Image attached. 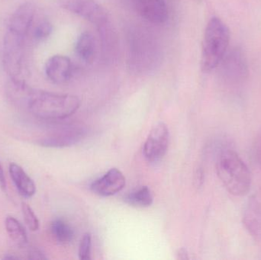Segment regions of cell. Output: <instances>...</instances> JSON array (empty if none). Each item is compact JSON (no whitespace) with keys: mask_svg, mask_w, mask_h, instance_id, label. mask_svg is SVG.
I'll list each match as a JSON object with an SVG mask.
<instances>
[{"mask_svg":"<svg viewBox=\"0 0 261 260\" xmlns=\"http://www.w3.org/2000/svg\"><path fill=\"white\" fill-rule=\"evenodd\" d=\"M25 104L31 114L37 119L58 121L74 114L81 105V99L74 95L31 89Z\"/></svg>","mask_w":261,"mask_h":260,"instance_id":"6da1fadb","label":"cell"},{"mask_svg":"<svg viewBox=\"0 0 261 260\" xmlns=\"http://www.w3.org/2000/svg\"><path fill=\"white\" fill-rule=\"evenodd\" d=\"M230 31L217 17H213L205 27L202 41L201 69L210 73L222 62L229 45Z\"/></svg>","mask_w":261,"mask_h":260,"instance_id":"7a4b0ae2","label":"cell"},{"mask_svg":"<svg viewBox=\"0 0 261 260\" xmlns=\"http://www.w3.org/2000/svg\"><path fill=\"white\" fill-rule=\"evenodd\" d=\"M217 172L221 181L231 195L242 196L249 192L251 174L237 153L231 150L223 151L218 160Z\"/></svg>","mask_w":261,"mask_h":260,"instance_id":"3957f363","label":"cell"},{"mask_svg":"<svg viewBox=\"0 0 261 260\" xmlns=\"http://www.w3.org/2000/svg\"><path fill=\"white\" fill-rule=\"evenodd\" d=\"M85 134L84 128L79 125H58L38 138L36 143L44 148H67L79 143Z\"/></svg>","mask_w":261,"mask_h":260,"instance_id":"277c9868","label":"cell"},{"mask_svg":"<svg viewBox=\"0 0 261 260\" xmlns=\"http://www.w3.org/2000/svg\"><path fill=\"white\" fill-rule=\"evenodd\" d=\"M60 6L98 27L106 25L108 15L105 9L95 0H58Z\"/></svg>","mask_w":261,"mask_h":260,"instance_id":"5b68a950","label":"cell"},{"mask_svg":"<svg viewBox=\"0 0 261 260\" xmlns=\"http://www.w3.org/2000/svg\"><path fill=\"white\" fill-rule=\"evenodd\" d=\"M24 41V38H20L10 32H6L3 50V63L11 79H21L18 76L21 72Z\"/></svg>","mask_w":261,"mask_h":260,"instance_id":"8992f818","label":"cell"},{"mask_svg":"<svg viewBox=\"0 0 261 260\" xmlns=\"http://www.w3.org/2000/svg\"><path fill=\"white\" fill-rule=\"evenodd\" d=\"M170 132L164 123H158L153 127L144 143L143 152L149 162L159 161L165 155L168 149Z\"/></svg>","mask_w":261,"mask_h":260,"instance_id":"52a82bcc","label":"cell"},{"mask_svg":"<svg viewBox=\"0 0 261 260\" xmlns=\"http://www.w3.org/2000/svg\"><path fill=\"white\" fill-rule=\"evenodd\" d=\"M36 6L32 1H26L20 5L9 19L7 32L24 38L35 18Z\"/></svg>","mask_w":261,"mask_h":260,"instance_id":"ba28073f","label":"cell"},{"mask_svg":"<svg viewBox=\"0 0 261 260\" xmlns=\"http://www.w3.org/2000/svg\"><path fill=\"white\" fill-rule=\"evenodd\" d=\"M46 76L55 84H64L73 77V65L68 56L56 54L50 56L44 67Z\"/></svg>","mask_w":261,"mask_h":260,"instance_id":"9c48e42d","label":"cell"},{"mask_svg":"<svg viewBox=\"0 0 261 260\" xmlns=\"http://www.w3.org/2000/svg\"><path fill=\"white\" fill-rule=\"evenodd\" d=\"M125 176L119 169L113 168L103 177L93 182L91 189L94 193L101 196H111L122 191L125 186Z\"/></svg>","mask_w":261,"mask_h":260,"instance_id":"30bf717a","label":"cell"},{"mask_svg":"<svg viewBox=\"0 0 261 260\" xmlns=\"http://www.w3.org/2000/svg\"><path fill=\"white\" fill-rule=\"evenodd\" d=\"M222 64L224 74L231 81L242 80L248 75V67L245 56L239 49H233L228 54L225 53Z\"/></svg>","mask_w":261,"mask_h":260,"instance_id":"8fae6325","label":"cell"},{"mask_svg":"<svg viewBox=\"0 0 261 260\" xmlns=\"http://www.w3.org/2000/svg\"><path fill=\"white\" fill-rule=\"evenodd\" d=\"M135 7L141 17L154 24H162L167 19L165 0H135Z\"/></svg>","mask_w":261,"mask_h":260,"instance_id":"7c38bea8","label":"cell"},{"mask_svg":"<svg viewBox=\"0 0 261 260\" xmlns=\"http://www.w3.org/2000/svg\"><path fill=\"white\" fill-rule=\"evenodd\" d=\"M11 179L20 195L24 198H31L36 193V185L21 166L15 163L9 166Z\"/></svg>","mask_w":261,"mask_h":260,"instance_id":"4fadbf2b","label":"cell"},{"mask_svg":"<svg viewBox=\"0 0 261 260\" xmlns=\"http://www.w3.org/2000/svg\"><path fill=\"white\" fill-rule=\"evenodd\" d=\"M244 222L247 229L254 237L261 233V208L255 198H250L245 209Z\"/></svg>","mask_w":261,"mask_h":260,"instance_id":"5bb4252c","label":"cell"},{"mask_svg":"<svg viewBox=\"0 0 261 260\" xmlns=\"http://www.w3.org/2000/svg\"><path fill=\"white\" fill-rule=\"evenodd\" d=\"M75 52L84 62L87 64L93 62L96 53V43L91 33L83 32L78 37L75 44Z\"/></svg>","mask_w":261,"mask_h":260,"instance_id":"9a60e30c","label":"cell"},{"mask_svg":"<svg viewBox=\"0 0 261 260\" xmlns=\"http://www.w3.org/2000/svg\"><path fill=\"white\" fill-rule=\"evenodd\" d=\"M5 227L9 238L18 247H24L29 242L27 232L19 221L12 216L6 217Z\"/></svg>","mask_w":261,"mask_h":260,"instance_id":"2e32d148","label":"cell"},{"mask_svg":"<svg viewBox=\"0 0 261 260\" xmlns=\"http://www.w3.org/2000/svg\"><path fill=\"white\" fill-rule=\"evenodd\" d=\"M50 232L55 241L62 245L70 244L74 238V232L71 226L62 219H55L52 221Z\"/></svg>","mask_w":261,"mask_h":260,"instance_id":"e0dca14e","label":"cell"},{"mask_svg":"<svg viewBox=\"0 0 261 260\" xmlns=\"http://www.w3.org/2000/svg\"><path fill=\"white\" fill-rule=\"evenodd\" d=\"M125 200L130 206H135V207L147 208L151 206L153 198L150 189L147 186H143V187L130 192Z\"/></svg>","mask_w":261,"mask_h":260,"instance_id":"ac0fdd59","label":"cell"},{"mask_svg":"<svg viewBox=\"0 0 261 260\" xmlns=\"http://www.w3.org/2000/svg\"><path fill=\"white\" fill-rule=\"evenodd\" d=\"M21 211L24 222L31 232H35L39 230L40 222L38 217L35 215V212L28 203L23 201L21 203Z\"/></svg>","mask_w":261,"mask_h":260,"instance_id":"d6986e66","label":"cell"},{"mask_svg":"<svg viewBox=\"0 0 261 260\" xmlns=\"http://www.w3.org/2000/svg\"><path fill=\"white\" fill-rule=\"evenodd\" d=\"M53 27L50 21L44 19L41 21L34 31V38L38 41H43L47 39L51 34Z\"/></svg>","mask_w":261,"mask_h":260,"instance_id":"ffe728a7","label":"cell"},{"mask_svg":"<svg viewBox=\"0 0 261 260\" xmlns=\"http://www.w3.org/2000/svg\"><path fill=\"white\" fill-rule=\"evenodd\" d=\"M92 237L90 233L85 234L79 247V257L81 260L91 259Z\"/></svg>","mask_w":261,"mask_h":260,"instance_id":"44dd1931","label":"cell"},{"mask_svg":"<svg viewBox=\"0 0 261 260\" xmlns=\"http://www.w3.org/2000/svg\"><path fill=\"white\" fill-rule=\"evenodd\" d=\"M28 259L30 260H43L47 259L45 253L37 248V247H31L29 249L27 253Z\"/></svg>","mask_w":261,"mask_h":260,"instance_id":"7402d4cb","label":"cell"},{"mask_svg":"<svg viewBox=\"0 0 261 260\" xmlns=\"http://www.w3.org/2000/svg\"><path fill=\"white\" fill-rule=\"evenodd\" d=\"M0 187L3 191L6 190V180L5 177L4 170L0 163Z\"/></svg>","mask_w":261,"mask_h":260,"instance_id":"603a6c76","label":"cell"},{"mask_svg":"<svg viewBox=\"0 0 261 260\" xmlns=\"http://www.w3.org/2000/svg\"><path fill=\"white\" fill-rule=\"evenodd\" d=\"M177 258L179 259H189L188 252L185 249L182 248L178 251Z\"/></svg>","mask_w":261,"mask_h":260,"instance_id":"cb8c5ba5","label":"cell"},{"mask_svg":"<svg viewBox=\"0 0 261 260\" xmlns=\"http://www.w3.org/2000/svg\"><path fill=\"white\" fill-rule=\"evenodd\" d=\"M4 259H21V258L18 257V256H14V255L7 254L4 256L3 258Z\"/></svg>","mask_w":261,"mask_h":260,"instance_id":"d4e9b609","label":"cell"}]
</instances>
